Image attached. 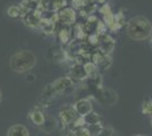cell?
I'll return each instance as SVG.
<instances>
[{
  "mask_svg": "<svg viewBox=\"0 0 152 136\" xmlns=\"http://www.w3.org/2000/svg\"><path fill=\"white\" fill-rule=\"evenodd\" d=\"M75 10L69 7H63L58 12H56V20H57V24H60V25H72L75 22Z\"/></svg>",
  "mask_w": 152,
  "mask_h": 136,
  "instance_id": "3957f363",
  "label": "cell"
},
{
  "mask_svg": "<svg viewBox=\"0 0 152 136\" xmlns=\"http://www.w3.org/2000/svg\"><path fill=\"white\" fill-rule=\"evenodd\" d=\"M30 118H31L32 123L34 124V125H37V126H41L45 120V116L39 108H34V109L31 111Z\"/></svg>",
  "mask_w": 152,
  "mask_h": 136,
  "instance_id": "8fae6325",
  "label": "cell"
},
{
  "mask_svg": "<svg viewBox=\"0 0 152 136\" xmlns=\"http://www.w3.org/2000/svg\"><path fill=\"white\" fill-rule=\"evenodd\" d=\"M102 129V126L100 124H95V125H91L88 130H89L90 135L91 136H98L99 135V133L101 132Z\"/></svg>",
  "mask_w": 152,
  "mask_h": 136,
  "instance_id": "e0dca14e",
  "label": "cell"
},
{
  "mask_svg": "<svg viewBox=\"0 0 152 136\" xmlns=\"http://www.w3.org/2000/svg\"><path fill=\"white\" fill-rule=\"evenodd\" d=\"M37 64V57L30 50H23V51L16 52L12 56L9 60V66L14 71L23 74L30 71Z\"/></svg>",
  "mask_w": 152,
  "mask_h": 136,
  "instance_id": "7a4b0ae2",
  "label": "cell"
},
{
  "mask_svg": "<svg viewBox=\"0 0 152 136\" xmlns=\"http://www.w3.org/2000/svg\"><path fill=\"white\" fill-rule=\"evenodd\" d=\"M126 34L134 41H143L152 36L151 22L143 17L136 16L126 23Z\"/></svg>",
  "mask_w": 152,
  "mask_h": 136,
  "instance_id": "6da1fadb",
  "label": "cell"
},
{
  "mask_svg": "<svg viewBox=\"0 0 152 136\" xmlns=\"http://www.w3.org/2000/svg\"><path fill=\"white\" fill-rule=\"evenodd\" d=\"M73 107L75 109L76 113L82 118L92 111V103L89 99H81V100L76 101Z\"/></svg>",
  "mask_w": 152,
  "mask_h": 136,
  "instance_id": "8992f818",
  "label": "cell"
},
{
  "mask_svg": "<svg viewBox=\"0 0 152 136\" xmlns=\"http://www.w3.org/2000/svg\"><path fill=\"white\" fill-rule=\"evenodd\" d=\"M7 136H30V132L26 126L22 124H16L9 127V129L7 132Z\"/></svg>",
  "mask_w": 152,
  "mask_h": 136,
  "instance_id": "30bf717a",
  "label": "cell"
},
{
  "mask_svg": "<svg viewBox=\"0 0 152 136\" xmlns=\"http://www.w3.org/2000/svg\"><path fill=\"white\" fill-rule=\"evenodd\" d=\"M25 13L24 8L20 6V5H14V6H10L8 9H7V14L10 18H18V17H22Z\"/></svg>",
  "mask_w": 152,
  "mask_h": 136,
  "instance_id": "7c38bea8",
  "label": "cell"
},
{
  "mask_svg": "<svg viewBox=\"0 0 152 136\" xmlns=\"http://www.w3.org/2000/svg\"><path fill=\"white\" fill-rule=\"evenodd\" d=\"M83 120H84V123L88 124V125H95V124H100L101 123V118L100 116L96 113V112H93V111H91L90 113H88L86 116L83 117Z\"/></svg>",
  "mask_w": 152,
  "mask_h": 136,
  "instance_id": "5bb4252c",
  "label": "cell"
},
{
  "mask_svg": "<svg viewBox=\"0 0 152 136\" xmlns=\"http://www.w3.org/2000/svg\"><path fill=\"white\" fill-rule=\"evenodd\" d=\"M1 99H2V94H1V91H0V102H1Z\"/></svg>",
  "mask_w": 152,
  "mask_h": 136,
  "instance_id": "d6986e66",
  "label": "cell"
},
{
  "mask_svg": "<svg viewBox=\"0 0 152 136\" xmlns=\"http://www.w3.org/2000/svg\"><path fill=\"white\" fill-rule=\"evenodd\" d=\"M99 47H100V52H102L103 55L109 56V53H111V51L115 48V41L114 39H111L108 35H101L100 36V42H99Z\"/></svg>",
  "mask_w": 152,
  "mask_h": 136,
  "instance_id": "52a82bcc",
  "label": "cell"
},
{
  "mask_svg": "<svg viewBox=\"0 0 152 136\" xmlns=\"http://www.w3.org/2000/svg\"><path fill=\"white\" fill-rule=\"evenodd\" d=\"M70 78H74V79H77V81H82V79L88 78V74H86V71H85L83 64L76 63L75 65L72 67V69H70Z\"/></svg>",
  "mask_w": 152,
  "mask_h": 136,
  "instance_id": "9c48e42d",
  "label": "cell"
},
{
  "mask_svg": "<svg viewBox=\"0 0 152 136\" xmlns=\"http://www.w3.org/2000/svg\"><path fill=\"white\" fill-rule=\"evenodd\" d=\"M151 127H152V117H151Z\"/></svg>",
  "mask_w": 152,
  "mask_h": 136,
  "instance_id": "ffe728a7",
  "label": "cell"
},
{
  "mask_svg": "<svg viewBox=\"0 0 152 136\" xmlns=\"http://www.w3.org/2000/svg\"><path fill=\"white\" fill-rule=\"evenodd\" d=\"M57 32H58V38H59V40H60L63 43H67V42L69 41L70 36H72L69 26L60 25V28L58 30Z\"/></svg>",
  "mask_w": 152,
  "mask_h": 136,
  "instance_id": "4fadbf2b",
  "label": "cell"
},
{
  "mask_svg": "<svg viewBox=\"0 0 152 136\" xmlns=\"http://www.w3.org/2000/svg\"><path fill=\"white\" fill-rule=\"evenodd\" d=\"M59 115H60L61 121L65 125H73L80 118V116L76 113L74 107L69 104H65L64 107H61Z\"/></svg>",
  "mask_w": 152,
  "mask_h": 136,
  "instance_id": "277c9868",
  "label": "cell"
},
{
  "mask_svg": "<svg viewBox=\"0 0 152 136\" xmlns=\"http://www.w3.org/2000/svg\"><path fill=\"white\" fill-rule=\"evenodd\" d=\"M142 112L144 115L152 117V101L151 100H146L142 104Z\"/></svg>",
  "mask_w": 152,
  "mask_h": 136,
  "instance_id": "2e32d148",
  "label": "cell"
},
{
  "mask_svg": "<svg viewBox=\"0 0 152 136\" xmlns=\"http://www.w3.org/2000/svg\"><path fill=\"white\" fill-rule=\"evenodd\" d=\"M40 128H41V129H43L45 132H47V133L52 132V130L56 128V119H55V118H52V117H48V118H45V123L40 126Z\"/></svg>",
  "mask_w": 152,
  "mask_h": 136,
  "instance_id": "9a60e30c",
  "label": "cell"
},
{
  "mask_svg": "<svg viewBox=\"0 0 152 136\" xmlns=\"http://www.w3.org/2000/svg\"><path fill=\"white\" fill-rule=\"evenodd\" d=\"M24 23L30 27H40L41 20H42V13L40 10H26L24 15L22 16Z\"/></svg>",
  "mask_w": 152,
  "mask_h": 136,
  "instance_id": "5b68a950",
  "label": "cell"
},
{
  "mask_svg": "<svg viewBox=\"0 0 152 136\" xmlns=\"http://www.w3.org/2000/svg\"><path fill=\"white\" fill-rule=\"evenodd\" d=\"M73 84V81L70 77H61L57 79L56 82H53L52 85L50 86V90L51 92H63L66 89L70 87Z\"/></svg>",
  "mask_w": 152,
  "mask_h": 136,
  "instance_id": "ba28073f",
  "label": "cell"
},
{
  "mask_svg": "<svg viewBox=\"0 0 152 136\" xmlns=\"http://www.w3.org/2000/svg\"><path fill=\"white\" fill-rule=\"evenodd\" d=\"M113 134H114V130H113V128L104 127V128H102L101 132L99 133V135H98V136H113Z\"/></svg>",
  "mask_w": 152,
  "mask_h": 136,
  "instance_id": "ac0fdd59",
  "label": "cell"
}]
</instances>
